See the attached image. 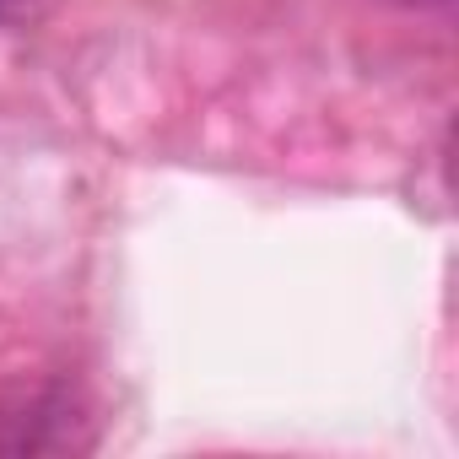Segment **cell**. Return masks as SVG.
I'll list each match as a JSON object with an SVG mask.
<instances>
[{
	"mask_svg": "<svg viewBox=\"0 0 459 459\" xmlns=\"http://www.w3.org/2000/svg\"><path fill=\"white\" fill-rule=\"evenodd\" d=\"M39 12V0H0V28H22Z\"/></svg>",
	"mask_w": 459,
	"mask_h": 459,
	"instance_id": "obj_2",
	"label": "cell"
},
{
	"mask_svg": "<svg viewBox=\"0 0 459 459\" xmlns=\"http://www.w3.org/2000/svg\"><path fill=\"white\" fill-rule=\"evenodd\" d=\"M394 6H405V12H448L454 0H394Z\"/></svg>",
	"mask_w": 459,
	"mask_h": 459,
	"instance_id": "obj_3",
	"label": "cell"
},
{
	"mask_svg": "<svg viewBox=\"0 0 459 459\" xmlns=\"http://www.w3.org/2000/svg\"><path fill=\"white\" fill-rule=\"evenodd\" d=\"M87 443H92V416L65 378L0 394V454H76Z\"/></svg>",
	"mask_w": 459,
	"mask_h": 459,
	"instance_id": "obj_1",
	"label": "cell"
}]
</instances>
